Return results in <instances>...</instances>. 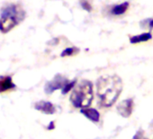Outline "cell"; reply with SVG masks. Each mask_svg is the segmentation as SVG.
<instances>
[{"label":"cell","instance_id":"1","mask_svg":"<svg viewBox=\"0 0 153 139\" xmlns=\"http://www.w3.org/2000/svg\"><path fill=\"white\" fill-rule=\"evenodd\" d=\"M97 95L99 103L104 107L114 104L123 90V81L117 75L102 76L97 81Z\"/></svg>","mask_w":153,"mask_h":139},{"label":"cell","instance_id":"2","mask_svg":"<svg viewBox=\"0 0 153 139\" xmlns=\"http://www.w3.org/2000/svg\"><path fill=\"white\" fill-rule=\"evenodd\" d=\"M26 16L24 8L19 5H9L2 10L0 16V32L7 34L18 25Z\"/></svg>","mask_w":153,"mask_h":139},{"label":"cell","instance_id":"3","mask_svg":"<svg viewBox=\"0 0 153 139\" xmlns=\"http://www.w3.org/2000/svg\"><path fill=\"white\" fill-rule=\"evenodd\" d=\"M93 98V83L88 80H83L73 90L70 95V101L76 108H86L90 106Z\"/></svg>","mask_w":153,"mask_h":139},{"label":"cell","instance_id":"4","mask_svg":"<svg viewBox=\"0 0 153 139\" xmlns=\"http://www.w3.org/2000/svg\"><path fill=\"white\" fill-rule=\"evenodd\" d=\"M68 82V80L66 79L65 77L61 75H56L52 81L46 83L45 88H44L45 92L47 94H51L57 90H59V89L62 90Z\"/></svg>","mask_w":153,"mask_h":139},{"label":"cell","instance_id":"5","mask_svg":"<svg viewBox=\"0 0 153 139\" xmlns=\"http://www.w3.org/2000/svg\"><path fill=\"white\" fill-rule=\"evenodd\" d=\"M132 108H133V100L131 99H128L122 101L117 105L116 108L118 113L123 117H129L131 115Z\"/></svg>","mask_w":153,"mask_h":139},{"label":"cell","instance_id":"6","mask_svg":"<svg viewBox=\"0 0 153 139\" xmlns=\"http://www.w3.org/2000/svg\"><path fill=\"white\" fill-rule=\"evenodd\" d=\"M34 108L45 114H54L56 112L55 106L49 101H39L35 104Z\"/></svg>","mask_w":153,"mask_h":139},{"label":"cell","instance_id":"7","mask_svg":"<svg viewBox=\"0 0 153 139\" xmlns=\"http://www.w3.org/2000/svg\"><path fill=\"white\" fill-rule=\"evenodd\" d=\"M16 87L10 76H0V92H5Z\"/></svg>","mask_w":153,"mask_h":139},{"label":"cell","instance_id":"8","mask_svg":"<svg viewBox=\"0 0 153 139\" xmlns=\"http://www.w3.org/2000/svg\"><path fill=\"white\" fill-rule=\"evenodd\" d=\"M81 113L92 122H99L100 120V114L95 108H81Z\"/></svg>","mask_w":153,"mask_h":139},{"label":"cell","instance_id":"9","mask_svg":"<svg viewBox=\"0 0 153 139\" xmlns=\"http://www.w3.org/2000/svg\"><path fill=\"white\" fill-rule=\"evenodd\" d=\"M150 39H152V34L149 32V33H143L138 35H133L130 38V43L132 44L135 43H144V42H148Z\"/></svg>","mask_w":153,"mask_h":139},{"label":"cell","instance_id":"10","mask_svg":"<svg viewBox=\"0 0 153 139\" xmlns=\"http://www.w3.org/2000/svg\"><path fill=\"white\" fill-rule=\"evenodd\" d=\"M128 8H129V3L123 2L122 4L114 6L111 8V14L114 16H121V15H123L127 11Z\"/></svg>","mask_w":153,"mask_h":139},{"label":"cell","instance_id":"11","mask_svg":"<svg viewBox=\"0 0 153 139\" xmlns=\"http://www.w3.org/2000/svg\"><path fill=\"white\" fill-rule=\"evenodd\" d=\"M79 52V49L76 47H68L66 48L65 50L62 51L60 56L61 57H66V56H72L75 54H78Z\"/></svg>","mask_w":153,"mask_h":139},{"label":"cell","instance_id":"12","mask_svg":"<svg viewBox=\"0 0 153 139\" xmlns=\"http://www.w3.org/2000/svg\"><path fill=\"white\" fill-rule=\"evenodd\" d=\"M76 80H74V81H68V82L65 85V87L61 90L62 91V94L63 95H65V94H67L68 91H70L71 90H72V88H74V86L76 85Z\"/></svg>","mask_w":153,"mask_h":139},{"label":"cell","instance_id":"13","mask_svg":"<svg viewBox=\"0 0 153 139\" xmlns=\"http://www.w3.org/2000/svg\"><path fill=\"white\" fill-rule=\"evenodd\" d=\"M80 5L82 7V8L88 12H91L93 7H92V5L90 4V2L88 0H80Z\"/></svg>","mask_w":153,"mask_h":139},{"label":"cell","instance_id":"14","mask_svg":"<svg viewBox=\"0 0 153 139\" xmlns=\"http://www.w3.org/2000/svg\"><path fill=\"white\" fill-rule=\"evenodd\" d=\"M143 130H139L136 134H135V135L132 137V139H142V136H143Z\"/></svg>","mask_w":153,"mask_h":139},{"label":"cell","instance_id":"15","mask_svg":"<svg viewBox=\"0 0 153 139\" xmlns=\"http://www.w3.org/2000/svg\"><path fill=\"white\" fill-rule=\"evenodd\" d=\"M149 29H153V19H150L149 22Z\"/></svg>","mask_w":153,"mask_h":139},{"label":"cell","instance_id":"16","mask_svg":"<svg viewBox=\"0 0 153 139\" xmlns=\"http://www.w3.org/2000/svg\"><path fill=\"white\" fill-rule=\"evenodd\" d=\"M55 126H54V122H51V124L49 125V126H48V129L49 130H51V129H53Z\"/></svg>","mask_w":153,"mask_h":139}]
</instances>
